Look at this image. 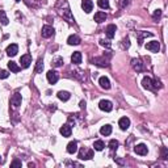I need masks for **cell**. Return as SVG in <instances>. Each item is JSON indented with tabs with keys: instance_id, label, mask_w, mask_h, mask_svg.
I'll return each mask as SVG.
<instances>
[{
	"instance_id": "5b68a950",
	"label": "cell",
	"mask_w": 168,
	"mask_h": 168,
	"mask_svg": "<svg viewBox=\"0 0 168 168\" xmlns=\"http://www.w3.org/2000/svg\"><path fill=\"white\" fill-rule=\"evenodd\" d=\"M21 95L19 93V92H16L15 95L12 96V99H11V104H12L13 108H19L20 105H21Z\"/></svg>"
},
{
	"instance_id": "4fadbf2b",
	"label": "cell",
	"mask_w": 168,
	"mask_h": 168,
	"mask_svg": "<svg viewBox=\"0 0 168 168\" xmlns=\"http://www.w3.org/2000/svg\"><path fill=\"white\" fill-rule=\"evenodd\" d=\"M60 134H62L63 137H71V133H72V129L70 125H63L62 128L59 129Z\"/></svg>"
},
{
	"instance_id": "603a6c76",
	"label": "cell",
	"mask_w": 168,
	"mask_h": 168,
	"mask_svg": "<svg viewBox=\"0 0 168 168\" xmlns=\"http://www.w3.org/2000/svg\"><path fill=\"white\" fill-rule=\"evenodd\" d=\"M8 69H9L12 72H19L20 70H21V67L16 65V62H12V60H11V62L8 63Z\"/></svg>"
},
{
	"instance_id": "f546056e",
	"label": "cell",
	"mask_w": 168,
	"mask_h": 168,
	"mask_svg": "<svg viewBox=\"0 0 168 168\" xmlns=\"http://www.w3.org/2000/svg\"><path fill=\"white\" fill-rule=\"evenodd\" d=\"M9 76V72L5 70H0V79H7Z\"/></svg>"
},
{
	"instance_id": "52a82bcc",
	"label": "cell",
	"mask_w": 168,
	"mask_h": 168,
	"mask_svg": "<svg viewBox=\"0 0 168 168\" xmlns=\"http://www.w3.org/2000/svg\"><path fill=\"white\" fill-rule=\"evenodd\" d=\"M93 158V151L92 150H80V153H79V159H92Z\"/></svg>"
},
{
	"instance_id": "e0dca14e",
	"label": "cell",
	"mask_w": 168,
	"mask_h": 168,
	"mask_svg": "<svg viewBox=\"0 0 168 168\" xmlns=\"http://www.w3.org/2000/svg\"><path fill=\"white\" fill-rule=\"evenodd\" d=\"M71 62L74 63V65H80L81 63V53L75 51V53L71 55Z\"/></svg>"
},
{
	"instance_id": "2e32d148",
	"label": "cell",
	"mask_w": 168,
	"mask_h": 168,
	"mask_svg": "<svg viewBox=\"0 0 168 168\" xmlns=\"http://www.w3.org/2000/svg\"><path fill=\"white\" fill-rule=\"evenodd\" d=\"M93 20L97 22V24H101V22H104V21L106 20V13H104V12H97L96 15H95Z\"/></svg>"
},
{
	"instance_id": "5bb4252c",
	"label": "cell",
	"mask_w": 168,
	"mask_h": 168,
	"mask_svg": "<svg viewBox=\"0 0 168 168\" xmlns=\"http://www.w3.org/2000/svg\"><path fill=\"white\" fill-rule=\"evenodd\" d=\"M116 30H117V26H116V25H113V24L108 25V28H106V30H105L108 38H110V40H112V38L116 36Z\"/></svg>"
},
{
	"instance_id": "4dcf8cb0",
	"label": "cell",
	"mask_w": 168,
	"mask_h": 168,
	"mask_svg": "<svg viewBox=\"0 0 168 168\" xmlns=\"http://www.w3.org/2000/svg\"><path fill=\"white\" fill-rule=\"evenodd\" d=\"M93 62L96 63L97 66H101V67H105V66H108V63H106V62H104L103 59H95Z\"/></svg>"
},
{
	"instance_id": "ffe728a7",
	"label": "cell",
	"mask_w": 168,
	"mask_h": 168,
	"mask_svg": "<svg viewBox=\"0 0 168 168\" xmlns=\"http://www.w3.org/2000/svg\"><path fill=\"white\" fill-rule=\"evenodd\" d=\"M70 97H71V95L67 91H59L58 92V99L62 100V101H67V100H70Z\"/></svg>"
},
{
	"instance_id": "ba28073f",
	"label": "cell",
	"mask_w": 168,
	"mask_h": 168,
	"mask_svg": "<svg viewBox=\"0 0 168 168\" xmlns=\"http://www.w3.org/2000/svg\"><path fill=\"white\" fill-rule=\"evenodd\" d=\"M58 79H59L58 72H55V71H49L47 72V80H49L50 84H55L56 81H58Z\"/></svg>"
},
{
	"instance_id": "e575fe53",
	"label": "cell",
	"mask_w": 168,
	"mask_h": 168,
	"mask_svg": "<svg viewBox=\"0 0 168 168\" xmlns=\"http://www.w3.org/2000/svg\"><path fill=\"white\" fill-rule=\"evenodd\" d=\"M124 42H125V44H124V46H126V47H129V46H130V42H129V38L124 40Z\"/></svg>"
},
{
	"instance_id": "d4e9b609",
	"label": "cell",
	"mask_w": 168,
	"mask_h": 168,
	"mask_svg": "<svg viewBox=\"0 0 168 168\" xmlns=\"http://www.w3.org/2000/svg\"><path fill=\"white\" fill-rule=\"evenodd\" d=\"M42 70H44V60L40 58V59L37 60V66H36V74L42 72Z\"/></svg>"
},
{
	"instance_id": "30bf717a",
	"label": "cell",
	"mask_w": 168,
	"mask_h": 168,
	"mask_svg": "<svg viewBox=\"0 0 168 168\" xmlns=\"http://www.w3.org/2000/svg\"><path fill=\"white\" fill-rule=\"evenodd\" d=\"M17 53H19V46L16 44H11L9 46L7 47V54L9 56H15Z\"/></svg>"
},
{
	"instance_id": "d590c367",
	"label": "cell",
	"mask_w": 168,
	"mask_h": 168,
	"mask_svg": "<svg viewBox=\"0 0 168 168\" xmlns=\"http://www.w3.org/2000/svg\"><path fill=\"white\" fill-rule=\"evenodd\" d=\"M80 108H81V109L85 108V101H80Z\"/></svg>"
},
{
	"instance_id": "8fae6325",
	"label": "cell",
	"mask_w": 168,
	"mask_h": 168,
	"mask_svg": "<svg viewBox=\"0 0 168 168\" xmlns=\"http://www.w3.org/2000/svg\"><path fill=\"white\" fill-rule=\"evenodd\" d=\"M118 126L121 128V130H126V129H129V126H130V120H129L128 117H122V118H120Z\"/></svg>"
},
{
	"instance_id": "836d02e7",
	"label": "cell",
	"mask_w": 168,
	"mask_h": 168,
	"mask_svg": "<svg viewBox=\"0 0 168 168\" xmlns=\"http://www.w3.org/2000/svg\"><path fill=\"white\" fill-rule=\"evenodd\" d=\"M11 167H21V162L20 160H13L11 163Z\"/></svg>"
},
{
	"instance_id": "d6986e66",
	"label": "cell",
	"mask_w": 168,
	"mask_h": 168,
	"mask_svg": "<svg viewBox=\"0 0 168 168\" xmlns=\"http://www.w3.org/2000/svg\"><path fill=\"white\" fill-rule=\"evenodd\" d=\"M78 151V143L75 142V140H72V142H70L69 144H67V153L69 154H75Z\"/></svg>"
},
{
	"instance_id": "83f0119b",
	"label": "cell",
	"mask_w": 168,
	"mask_h": 168,
	"mask_svg": "<svg viewBox=\"0 0 168 168\" xmlns=\"http://www.w3.org/2000/svg\"><path fill=\"white\" fill-rule=\"evenodd\" d=\"M51 65H53L54 67H60V66L63 65V59L60 56H56L55 59H53V63H51Z\"/></svg>"
},
{
	"instance_id": "d6a6232c",
	"label": "cell",
	"mask_w": 168,
	"mask_h": 168,
	"mask_svg": "<svg viewBox=\"0 0 168 168\" xmlns=\"http://www.w3.org/2000/svg\"><path fill=\"white\" fill-rule=\"evenodd\" d=\"M100 45H101V46H105V47H110V42H109V41H105V40L100 41Z\"/></svg>"
},
{
	"instance_id": "44dd1931",
	"label": "cell",
	"mask_w": 168,
	"mask_h": 168,
	"mask_svg": "<svg viewBox=\"0 0 168 168\" xmlns=\"http://www.w3.org/2000/svg\"><path fill=\"white\" fill-rule=\"evenodd\" d=\"M67 42H69V45H79L80 44V38H79L76 34H72L69 37Z\"/></svg>"
},
{
	"instance_id": "8992f818",
	"label": "cell",
	"mask_w": 168,
	"mask_h": 168,
	"mask_svg": "<svg viewBox=\"0 0 168 168\" xmlns=\"http://www.w3.org/2000/svg\"><path fill=\"white\" fill-rule=\"evenodd\" d=\"M146 49L150 50V51H153V53H158L159 50H160V45H159L158 41H151V42H149L146 45Z\"/></svg>"
},
{
	"instance_id": "8d00e7d4",
	"label": "cell",
	"mask_w": 168,
	"mask_h": 168,
	"mask_svg": "<svg viewBox=\"0 0 168 168\" xmlns=\"http://www.w3.org/2000/svg\"><path fill=\"white\" fill-rule=\"evenodd\" d=\"M15 1H20V0H15Z\"/></svg>"
},
{
	"instance_id": "9c48e42d",
	"label": "cell",
	"mask_w": 168,
	"mask_h": 168,
	"mask_svg": "<svg viewBox=\"0 0 168 168\" xmlns=\"http://www.w3.org/2000/svg\"><path fill=\"white\" fill-rule=\"evenodd\" d=\"M81 8L85 13H89L93 8V3L91 1V0H83V3H81Z\"/></svg>"
},
{
	"instance_id": "277c9868",
	"label": "cell",
	"mask_w": 168,
	"mask_h": 168,
	"mask_svg": "<svg viewBox=\"0 0 168 168\" xmlns=\"http://www.w3.org/2000/svg\"><path fill=\"white\" fill-rule=\"evenodd\" d=\"M41 33H42V37L44 38H49L54 34V28L50 26V25H45L44 28H42V32H41Z\"/></svg>"
},
{
	"instance_id": "cb8c5ba5",
	"label": "cell",
	"mask_w": 168,
	"mask_h": 168,
	"mask_svg": "<svg viewBox=\"0 0 168 168\" xmlns=\"http://www.w3.org/2000/svg\"><path fill=\"white\" fill-rule=\"evenodd\" d=\"M93 147H95L96 151H103L104 147H105V143H104L103 140H96V142L93 143Z\"/></svg>"
},
{
	"instance_id": "484cf974",
	"label": "cell",
	"mask_w": 168,
	"mask_h": 168,
	"mask_svg": "<svg viewBox=\"0 0 168 168\" xmlns=\"http://www.w3.org/2000/svg\"><path fill=\"white\" fill-rule=\"evenodd\" d=\"M0 21H1L3 25H8V17H7L5 12L1 9H0Z\"/></svg>"
},
{
	"instance_id": "7c38bea8",
	"label": "cell",
	"mask_w": 168,
	"mask_h": 168,
	"mask_svg": "<svg viewBox=\"0 0 168 168\" xmlns=\"http://www.w3.org/2000/svg\"><path fill=\"white\" fill-rule=\"evenodd\" d=\"M131 66H133V69L135 71H138V72L143 71V63H142L140 59H133L131 60Z\"/></svg>"
},
{
	"instance_id": "3957f363",
	"label": "cell",
	"mask_w": 168,
	"mask_h": 168,
	"mask_svg": "<svg viewBox=\"0 0 168 168\" xmlns=\"http://www.w3.org/2000/svg\"><path fill=\"white\" fill-rule=\"evenodd\" d=\"M20 63H21V67H22V69H28L29 66H30V63H32V56L29 55V54H25V55H22L21 58H20Z\"/></svg>"
},
{
	"instance_id": "9a60e30c",
	"label": "cell",
	"mask_w": 168,
	"mask_h": 168,
	"mask_svg": "<svg viewBox=\"0 0 168 168\" xmlns=\"http://www.w3.org/2000/svg\"><path fill=\"white\" fill-rule=\"evenodd\" d=\"M142 84H143V87L147 88V89H150V91L154 89V83H153V80H151L149 76H144L143 80H142Z\"/></svg>"
},
{
	"instance_id": "7402d4cb",
	"label": "cell",
	"mask_w": 168,
	"mask_h": 168,
	"mask_svg": "<svg viewBox=\"0 0 168 168\" xmlns=\"http://www.w3.org/2000/svg\"><path fill=\"white\" fill-rule=\"evenodd\" d=\"M100 133L103 134V135H110V133H112V126L110 125H104L103 128L100 129Z\"/></svg>"
},
{
	"instance_id": "7a4b0ae2",
	"label": "cell",
	"mask_w": 168,
	"mask_h": 168,
	"mask_svg": "<svg viewBox=\"0 0 168 168\" xmlns=\"http://www.w3.org/2000/svg\"><path fill=\"white\" fill-rule=\"evenodd\" d=\"M134 151H135L138 155H147L149 149H147V146L144 143H139V144H137V146L134 147Z\"/></svg>"
},
{
	"instance_id": "6da1fadb",
	"label": "cell",
	"mask_w": 168,
	"mask_h": 168,
	"mask_svg": "<svg viewBox=\"0 0 168 168\" xmlns=\"http://www.w3.org/2000/svg\"><path fill=\"white\" fill-rule=\"evenodd\" d=\"M99 108L101 109V110H104V112H110L113 109V104L109 101V100H101L99 104Z\"/></svg>"
},
{
	"instance_id": "4316f807",
	"label": "cell",
	"mask_w": 168,
	"mask_h": 168,
	"mask_svg": "<svg viewBox=\"0 0 168 168\" xmlns=\"http://www.w3.org/2000/svg\"><path fill=\"white\" fill-rule=\"evenodd\" d=\"M100 8H103V9H108L109 8V0H99L97 1Z\"/></svg>"
},
{
	"instance_id": "1f68e13d",
	"label": "cell",
	"mask_w": 168,
	"mask_h": 168,
	"mask_svg": "<svg viewBox=\"0 0 168 168\" xmlns=\"http://www.w3.org/2000/svg\"><path fill=\"white\" fill-rule=\"evenodd\" d=\"M160 16H162V11H160V9H156L155 11V12H154V15H153V17H154V19H159V17H160Z\"/></svg>"
},
{
	"instance_id": "f1b7e54d",
	"label": "cell",
	"mask_w": 168,
	"mask_h": 168,
	"mask_svg": "<svg viewBox=\"0 0 168 168\" xmlns=\"http://www.w3.org/2000/svg\"><path fill=\"white\" fill-rule=\"evenodd\" d=\"M109 149L113 150V151L118 149V140H116V139H112V140H110V142H109Z\"/></svg>"
},
{
	"instance_id": "ac0fdd59",
	"label": "cell",
	"mask_w": 168,
	"mask_h": 168,
	"mask_svg": "<svg viewBox=\"0 0 168 168\" xmlns=\"http://www.w3.org/2000/svg\"><path fill=\"white\" fill-rule=\"evenodd\" d=\"M99 83H100V85H101V88H104V89H109V88H110V81H109V79L105 78V76H101Z\"/></svg>"
}]
</instances>
